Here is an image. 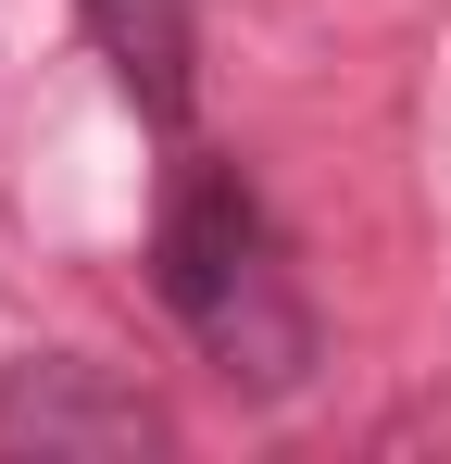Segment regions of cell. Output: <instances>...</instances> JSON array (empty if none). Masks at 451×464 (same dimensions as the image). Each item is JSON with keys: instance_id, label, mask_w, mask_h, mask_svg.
<instances>
[{"instance_id": "6da1fadb", "label": "cell", "mask_w": 451, "mask_h": 464, "mask_svg": "<svg viewBox=\"0 0 451 464\" xmlns=\"http://www.w3.org/2000/svg\"><path fill=\"white\" fill-rule=\"evenodd\" d=\"M264 264H276V238H264V201L238 188V163H188L176 201H163V227H150V289L188 326H214Z\"/></svg>"}, {"instance_id": "7a4b0ae2", "label": "cell", "mask_w": 451, "mask_h": 464, "mask_svg": "<svg viewBox=\"0 0 451 464\" xmlns=\"http://www.w3.org/2000/svg\"><path fill=\"white\" fill-rule=\"evenodd\" d=\"M0 440L13 452H150L163 414L139 389H113L101 364H13L0 377Z\"/></svg>"}, {"instance_id": "3957f363", "label": "cell", "mask_w": 451, "mask_h": 464, "mask_svg": "<svg viewBox=\"0 0 451 464\" xmlns=\"http://www.w3.org/2000/svg\"><path fill=\"white\" fill-rule=\"evenodd\" d=\"M88 38H101V63H113V88L139 101L150 126H188V0H88Z\"/></svg>"}, {"instance_id": "277c9868", "label": "cell", "mask_w": 451, "mask_h": 464, "mask_svg": "<svg viewBox=\"0 0 451 464\" xmlns=\"http://www.w3.org/2000/svg\"><path fill=\"white\" fill-rule=\"evenodd\" d=\"M201 352H214L226 377H251V389H301V364H313V314H301L289 276L264 264V276H251V289L201 326Z\"/></svg>"}]
</instances>
